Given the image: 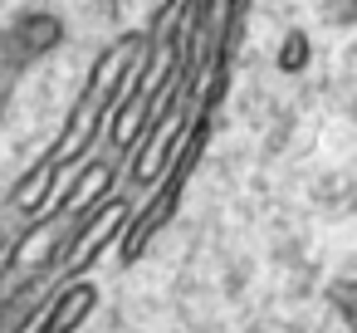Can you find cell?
<instances>
[{
  "label": "cell",
  "instance_id": "cell-1",
  "mask_svg": "<svg viewBox=\"0 0 357 333\" xmlns=\"http://www.w3.org/2000/svg\"><path fill=\"white\" fill-rule=\"evenodd\" d=\"M142 54H147V30H132V35H118V40L93 59V69H89L84 89H79V98H74V108H69L59 138L50 142V152H45V157L25 172V182L15 186V196H10V211H15V216H30V221H35V216L54 201V186H64V177L89 162V152L103 142V133H108V123H113V108L123 103L132 74L142 69Z\"/></svg>",
  "mask_w": 357,
  "mask_h": 333
},
{
  "label": "cell",
  "instance_id": "cell-6",
  "mask_svg": "<svg viewBox=\"0 0 357 333\" xmlns=\"http://www.w3.org/2000/svg\"><path fill=\"white\" fill-rule=\"evenodd\" d=\"M323 20L328 25H357V0H323Z\"/></svg>",
  "mask_w": 357,
  "mask_h": 333
},
{
  "label": "cell",
  "instance_id": "cell-8",
  "mask_svg": "<svg viewBox=\"0 0 357 333\" xmlns=\"http://www.w3.org/2000/svg\"><path fill=\"white\" fill-rule=\"evenodd\" d=\"M10 240H15V230H10V225H0V260H6V250H10Z\"/></svg>",
  "mask_w": 357,
  "mask_h": 333
},
{
  "label": "cell",
  "instance_id": "cell-5",
  "mask_svg": "<svg viewBox=\"0 0 357 333\" xmlns=\"http://www.w3.org/2000/svg\"><path fill=\"white\" fill-rule=\"evenodd\" d=\"M308 59H313V40H308L303 30H289L284 45H279V69H284V74H303Z\"/></svg>",
  "mask_w": 357,
  "mask_h": 333
},
{
  "label": "cell",
  "instance_id": "cell-4",
  "mask_svg": "<svg viewBox=\"0 0 357 333\" xmlns=\"http://www.w3.org/2000/svg\"><path fill=\"white\" fill-rule=\"evenodd\" d=\"M93 304H98V284H93L89 274L74 279V284H59V289L45 299V309L35 313V323H30L25 333H79V328L89 323Z\"/></svg>",
  "mask_w": 357,
  "mask_h": 333
},
{
  "label": "cell",
  "instance_id": "cell-2",
  "mask_svg": "<svg viewBox=\"0 0 357 333\" xmlns=\"http://www.w3.org/2000/svg\"><path fill=\"white\" fill-rule=\"evenodd\" d=\"M211 118H215V108H206V103L196 98V118H191V128H186V138H181V147H176V157H172V167H167V172L142 191V201L128 211V225H123V235H118V260H123V265H137L142 250L172 225L176 206H181V196H186V186H191V177H196V167H201V152H206V142H211Z\"/></svg>",
  "mask_w": 357,
  "mask_h": 333
},
{
  "label": "cell",
  "instance_id": "cell-3",
  "mask_svg": "<svg viewBox=\"0 0 357 333\" xmlns=\"http://www.w3.org/2000/svg\"><path fill=\"white\" fill-rule=\"evenodd\" d=\"M59 45H64V15H54L45 6H25L6 30H0V79L10 84L20 69L40 64Z\"/></svg>",
  "mask_w": 357,
  "mask_h": 333
},
{
  "label": "cell",
  "instance_id": "cell-7",
  "mask_svg": "<svg viewBox=\"0 0 357 333\" xmlns=\"http://www.w3.org/2000/svg\"><path fill=\"white\" fill-rule=\"evenodd\" d=\"M333 299H337V313H342V318L352 323V333H357V304H352V299H342V294H333Z\"/></svg>",
  "mask_w": 357,
  "mask_h": 333
}]
</instances>
